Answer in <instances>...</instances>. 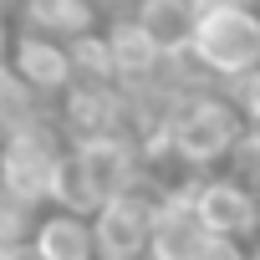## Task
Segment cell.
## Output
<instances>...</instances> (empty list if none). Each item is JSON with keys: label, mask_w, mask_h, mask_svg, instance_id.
Segmentation results:
<instances>
[{"label": "cell", "mask_w": 260, "mask_h": 260, "mask_svg": "<svg viewBox=\"0 0 260 260\" xmlns=\"http://www.w3.org/2000/svg\"><path fill=\"white\" fill-rule=\"evenodd\" d=\"M240 138H245V122H240L230 92L209 87V92L174 102V112L164 117L158 143H148L143 158H169L184 179H199V174H219Z\"/></svg>", "instance_id": "obj_1"}, {"label": "cell", "mask_w": 260, "mask_h": 260, "mask_svg": "<svg viewBox=\"0 0 260 260\" xmlns=\"http://www.w3.org/2000/svg\"><path fill=\"white\" fill-rule=\"evenodd\" d=\"M189 56L214 87H235L260 67V6L255 0H235V6L199 11Z\"/></svg>", "instance_id": "obj_2"}, {"label": "cell", "mask_w": 260, "mask_h": 260, "mask_svg": "<svg viewBox=\"0 0 260 260\" xmlns=\"http://www.w3.org/2000/svg\"><path fill=\"white\" fill-rule=\"evenodd\" d=\"M61 133L56 122H31L21 133H6L0 138V189H6L21 209L41 214L46 199H51V174H56V158H61Z\"/></svg>", "instance_id": "obj_3"}, {"label": "cell", "mask_w": 260, "mask_h": 260, "mask_svg": "<svg viewBox=\"0 0 260 260\" xmlns=\"http://www.w3.org/2000/svg\"><path fill=\"white\" fill-rule=\"evenodd\" d=\"M158 189L143 179L138 189H127L107 199L92 214V255L97 260H148V224H153Z\"/></svg>", "instance_id": "obj_4"}, {"label": "cell", "mask_w": 260, "mask_h": 260, "mask_svg": "<svg viewBox=\"0 0 260 260\" xmlns=\"http://www.w3.org/2000/svg\"><path fill=\"white\" fill-rule=\"evenodd\" d=\"M189 204H194L209 240H245L250 245L260 235V199L245 184H235L230 174H199L189 184Z\"/></svg>", "instance_id": "obj_5"}, {"label": "cell", "mask_w": 260, "mask_h": 260, "mask_svg": "<svg viewBox=\"0 0 260 260\" xmlns=\"http://www.w3.org/2000/svg\"><path fill=\"white\" fill-rule=\"evenodd\" d=\"M67 148H72V164H77L87 194L97 199V209L143 184V153L127 133H107V138H92V143H67Z\"/></svg>", "instance_id": "obj_6"}, {"label": "cell", "mask_w": 260, "mask_h": 260, "mask_svg": "<svg viewBox=\"0 0 260 260\" xmlns=\"http://www.w3.org/2000/svg\"><path fill=\"white\" fill-rule=\"evenodd\" d=\"M51 122H56L61 143H92L107 133H127V107H122L117 87H72L51 107Z\"/></svg>", "instance_id": "obj_7"}, {"label": "cell", "mask_w": 260, "mask_h": 260, "mask_svg": "<svg viewBox=\"0 0 260 260\" xmlns=\"http://www.w3.org/2000/svg\"><path fill=\"white\" fill-rule=\"evenodd\" d=\"M209 235L189 204V184L158 194L153 204V224H148V260H204Z\"/></svg>", "instance_id": "obj_8"}, {"label": "cell", "mask_w": 260, "mask_h": 260, "mask_svg": "<svg viewBox=\"0 0 260 260\" xmlns=\"http://www.w3.org/2000/svg\"><path fill=\"white\" fill-rule=\"evenodd\" d=\"M6 67L46 102V107H56L67 92H72V56H67V46L61 41H46V36H31V31H16L11 36V56H6Z\"/></svg>", "instance_id": "obj_9"}, {"label": "cell", "mask_w": 260, "mask_h": 260, "mask_svg": "<svg viewBox=\"0 0 260 260\" xmlns=\"http://www.w3.org/2000/svg\"><path fill=\"white\" fill-rule=\"evenodd\" d=\"M11 21H16V31H31V36H46V41H61V46L102 31L97 0H21Z\"/></svg>", "instance_id": "obj_10"}, {"label": "cell", "mask_w": 260, "mask_h": 260, "mask_svg": "<svg viewBox=\"0 0 260 260\" xmlns=\"http://www.w3.org/2000/svg\"><path fill=\"white\" fill-rule=\"evenodd\" d=\"M102 46H107V61H112V82L117 92H133V87H148L158 72H164V56L158 46L127 21V16H112L102 21Z\"/></svg>", "instance_id": "obj_11"}, {"label": "cell", "mask_w": 260, "mask_h": 260, "mask_svg": "<svg viewBox=\"0 0 260 260\" xmlns=\"http://www.w3.org/2000/svg\"><path fill=\"white\" fill-rule=\"evenodd\" d=\"M31 260H97L92 255V219L67 209H41L26 235Z\"/></svg>", "instance_id": "obj_12"}, {"label": "cell", "mask_w": 260, "mask_h": 260, "mask_svg": "<svg viewBox=\"0 0 260 260\" xmlns=\"http://www.w3.org/2000/svg\"><path fill=\"white\" fill-rule=\"evenodd\" d=\"M127 21L158 46V56H184L189 41H194L199 11H194V0H133Z\"/></svg>", "instance_id": "obj_13"}, {"label": "cell", "mask_w": 260, "mask_h": 260, "mask_svg": "<svg viewBox=\"0 0 260 260\" xmlns=\"http://www.w3.org/2000/svg\"><path fill=\"white\" fill-rule=\"evenodd\" d=\"M46 117H51V107H46L11 67H0V133H21V127L46 122Z\"/></svg>", "instance_id": "obj_14"}, {"label": "cell", "mask_w": 260, "mask_h": 260, "mask_svg": "<svg viewBox=\"0 0 260 260\" xmlns=\"http://www.w3.org/2000/svg\"><path fill=\"white\" fill-rule=\"evenodd\" d=\"M219 174H230L235 184H245V189L260 199V133H250V127H245V138L235 143V153L224 158Z\"/></svg>", "instance_id": "obj_15"}, {"label": "cell", "mask_w": 260, "mask_h": 260, "mask_svg": "<svg viewBox=\"0 0 260 260\" xmlns=\"http://www.w3.org/2000/svg\"><path fill=\"white\" fill-rule=\"evenodd\" d=\"M31 209H21L6 189H0V250H16V245H26V235H31Z\"/></svg>", "instance_id": "obj_16"}, {"label": "cell", "mask_w": 260, "mask_h": 260, "mask_svg": "<svg viewBox=\"0 0 260 260\" xmlns=\"http://www.w3.org/2000/svg\"><path fill=\"white\" fill-rule=\"evenodd\" d=\"M224 92H230V102H235L240 122L250 127V133H260V67H255L250 77H240L235 87H224Z\"/></svg>", "instance_id": "obj_17"}, {"label": "cell", "mask_w": 260, "mask_h": 260, "mask_svg": "<svg viewBox=\"0 0 260 260\" xmlns=\"http://www.w3.org/2000/svg\"><path fill=\"white\" fill-rule=\"evenodd\" d=\"M204 260H250V245L245 240H209Z\"/></svg>", "instance_id": "obj_18"}, {"label": "cell", "mask_w": 260, "mask_h": 260, "mask_svg": "<svg viewBox=\"0 0 260 260\" xmlns=\"http://www.w3.org/2000/svg\"><path fill=\"white\" fill-rule=\"evenodd\" d=\"M11 36H16V21L0 11V67H6V56H11Z\"/></svg>", "instance_id": "obj_19"}, {"label": "cell", "mask_w": 260, "mask_h": 260, "mask_svg": "<svg viewBox=\"0 0 260 260\" xmlns=\"http://www.w3.org/2000/svg\"><path fill=\"white\" fill-rule=\"evenodd\" d=\"M0 260H31V250H26V245H16V250H0Z\"/></svg>", "instance_id": "obj_20"}, {"label": "cell", "mask_w": 260, "mask_h": 260, "mask_svg": "<svg viewBox=\"0 0 260 260\" xmlns=\"http://www.w3.org/2000/svg\"><path fill=\"white\" fill-rule=\"evenodd\" d=\"M214 6H235V0H194V11H214Z\"/></svg>", "instance_id": "obj_21"}, {"label": "cell", "mask_w": 260, "mask_h": 260, "mask_svg": "<svg viewBox=\"0 0 260 260\" xmlns=\"http://www.w3.org/2000/svg\"><path fill=\"white\" fill-rule=\"evenodd\" d=\"M0 138H6V133H0Z\"/></svg>", "instance_id": "obj_22"}, {"label": "cell", "mask_w": 260, "mask_h": 260, "mask_svg": "<svg viewBox=\"0 0 260 260\" xmlns=\"http://www.w3.org/2000/svg\"><path fill=\"white\" fill-rule=\"evenodd\" d=\"M255 6H260V0H255Z\"/></svg>", "instance_id": "obj_23"}]
</instances>
